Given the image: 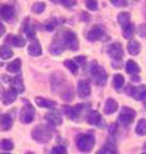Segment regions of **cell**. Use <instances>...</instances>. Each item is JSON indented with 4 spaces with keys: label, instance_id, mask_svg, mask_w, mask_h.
I'll list each match as a JSON object with an SVG mask.
<instances>
[{
    "label": "cell",
    "instance_id": "cell-4",
    "mask_svg": "<svg viewBox=\"0 0 146 154\" xmlns=\"http://www.w3.org/2000/svg\"><path fill=\"white\" fill-rule=\"evenodd\" d=\"M76 144H77V148H78L81 152L89 153V152H91V149L95 145V139L92 135L81 134L76 137Z\"/></svg>",
    "mask_w": 146,
    "mask_h": 154
},
{
    "label": "cell",
    "instance_id": "cell-40",
    "mask_svg": "<svg viewBox=\"0 0 146 154\" xmlns=\"http://www.w3.org/2000/svg\"><path fill=\"white\" fill-rule=\"evenodd\" d=\"M137 32H138V35H140L141 37H146V25H141V26L138 27Z\"/></svg>",
    "mask_w": 146,
    "mask_h": 154
},
{
    "label": "cell",
    "instance_id": "cell-32",
    "mask_svg": "<svg viewBox=\"0 0 146 154\" xmlns=\"http://www.w3.org/2000/svg\"><path fill=\"white\" fill-rule=\"evenodd\" d=\"M96 154H118V153H117V150L111 145H105L103 149H100Z\"/></svg>",
    "mask_w": 146,
    "mask_h": 154
},
{
    "label": "cell",
    "instance_id": "cell-48",
    "mask_svg": "<svg viewBox=\"0 0 146 154\" xmlns=\"http://www.w3.org/2000/svg\"><path fill=\"white\" fill-rule=\"evenodd\" d=\"M142 154H146V153H142Z\"/></svg>",
    "mask_w": 146,
    "mask_h": 154
},
{
    "label": "cell",
    "instance_id": "cell-42",
    "mask_svg": "<svg viewBox=\"0 0 146 154\" xmlns=\"http://www.w3.org/2000/svg\"><path fill=\"white\" fill-rule=\"evenodd\" d=\"M80 16H81V19H82V21H85V22H89V21H90V16H89V14H87L86 12H82Z\"/></svg>",
    "mask_w": 146,
    "mask_h": 154
},
{
    "label": "cell",
    "instance_id": "cell-43",
    "mask_svg": "<svg viewBox=\"0 0 146 154\" xmlns=\"http://www.w3.org/2000/svg\"><path fill=\"white\" fill-rule=\"evenodd\" d=\"M131 80H132V81H136V82H138V81H140V77L138 76H132V77H131Z\"/></svg>",
    "mask_w": 146,
    "mask_h": 154
},
{
    "label": "cell",
    "instance_id": "cell-47",
    "mask_svg": "<svg viewBox=\"0 0 146 154\" xmlns=\"http://www.w3.org/2000/svg\"><path fill=\"white\" fill-rule=\"evenodd\" d=\"M3 154H8V153H3Z\"/></svg>",
    "mask_w": 146,
    "mask_h": 154
},
{
    "label": "cell",
    "instance_id": "cell-35",
    "mask_svg": "<svg viewBox=\"0 0 146 154\" xmlns=\"http://www.w3.org/2000/svg\"><path fill=\"white\" fill-rule=\"evenodd\" d=\"M50 154H67V149L65 146H60V145H56L51 149Z\"/></svg>",
    "mask_w": 146,
    "mask_h": 154
},
{
    "label": "cell",
    "instance_id": "cell-7",
    "mask_svg": "<svg viewBox=\"0 0 146 154\" xmlns=\"http://www.w3.org/2000/svg\"><path fill=\"white\" fill-rule=\"evenodd\" d=\"M106 51H108V54L113 58L114 63H120V59H122V57H123V48H122V45L119 42H113V44H110L108 46V49H106Z\"/></svg>",
    "mask_w": 146,
    "mask_h": 154
},
{
    "label": "cell",
    "instance_id": "cell-17",
    "mask_svg": "<svg viewBox=\"0 0 146 154\" xmlns=\"http://www.w3.org/2000/svg\"><path fill=\"white\" fill-rule=\"evenodd\" d=\"M127 49H128V53H129L131 55H137L138 53H140V50H141V45H140V42L137 40L132 38V40L128 41Z\"/></svg>",
    "mask_w": 146,
    "mask_h": 154
},
{
    "label": "cell",
    "instance_id": "cell-1",
    "mask_svg": "<svg viewBox=\"0 0 146 154\" xmlns=\"http://www.w3.org/2000/svg\"><path fill=\"white\" fill-rule=\"evenodd\" d=\"M65 48L71 50L78 49V38H77L76 33L72 32L71 30H62L56 33L51 42L50 53L54 55H58L64 51Z\"/></svg>",
    "mask_w": 146,
    "mask_h": 154
},
{
    "label": "cell",
    "instance_id": "cell-20",
    "mask_svg": "<svg viewBox=\"0 0 146 154\" xmlns=\"http://www.w3.org/2000/svg\"><path fill=\"white\" fill-rule=\"evenodd\" d=\"M140 69H141V68H140L138 64L136 63L135 60H132V59L127 60V63H126V71H127L129 75H132V76L137 75L138 72H140Z\"/></svg>",
    "mask_w": 146,
    "mask_h": 154
},
{
    "label": "cell",
    "instance_id": "cell-44",
    "mask_svg": "<svg viewBox=\"0 0 146 154\" xmlns=\"http://www.w3.org/2000/svg\"><path fill=\"white\" fill-rule=\"evenodd\" d=\"M26 154H33V153H31V152H28V153H26Z\"/></svg>",
    "mask_w": 146,
    "mask_h": 154
},
{
    "label": "cell",
    "instance_id": "cell-11",
    "mask_svg": "<svg viewBox=\"0 0 146 154\" xmlns=\"http://www.w3.org/2000/svg\"><path fill=\"white\" fill-rule=\"evenodd\" d=\"M0 13H2V17L4 21L13 22L14 18H16V11H14L13 5H3L2 9H0Z\"/></svg>",
    "mask_w": 146,
    "mask_h": 154
},
{
    "label": "cell",
    "instance_id": "cell-33",
    "mask_svg": "<svg viewBox=\"0 0 146 154\" xmlns=\"http://www.w3.org/2000/svg\"><path fill=\"white\" fill-rule=\"evenodd\" d=\"M14 148V144L12 140H9V139H3L2 140V149L3 150H12Z\"/></svg>",
    "mask_w": 146,
    "mask_h": 154
},
{
    "label": "cell",
    "instance_id": "cell-30",
    "mask_svg": "<svg viewBox=\"0 0 146 154\" xmlns=\"http://www.w3.org/2000/svg\"><path fill=\"white\" fill-rule=\"evenodd\" d=\"M64 66L72 72V73H77V72H78V66H77V63H76L75 60L67 59V60L64 62Z\"/></svg>",
    "mask_w": 146,
    "mask_h": 154
},
{
    "label": "cell",
    "instance_id": "cell-27",
    "mask_svg": "<svg viewBox=\"0 0 146 154\" xmlns=\"http://www.w3.org/2000/svg\"><path fill=\"white\" fill-rule=\"evenodd\" d=\"M123 28V36L126 37V38H129L131 36L133 35V31H135V26L132 25V23H128V25H126V26H123L122 27Z\"/></svg>",
    "mask_w": 146,
    "mask_h": 154
},
{
    "label": "cell",
    "instance_id": "cell-45",
    "mask_svg": "<svg viewBox=\"0 0 146 154\" xmlns=\"http://www.w3.org/2000/svg\"><path fill=\"white\" fill-rule=\"evenodd\" d=\"M145 108H146V99H145Z\"/></svg>",
    "mask_w": 146,
    "mask_h": 154
},
{
    "label": "cell",
    "instance_id": "cell-39",
    "mask_svg": "<svg viewBox=\"0 0 146 154\" xmlns=\"http://www.w3.org/2000/svg\"><path fill=\"white\" fill-rule=\"evenodd\" d=\"M59 2L64 7H67V8H71V7H75L76 5V0H59Z\"/></svg>",
    "mask_w": 146,
    "mask_h": 154
},
{
    "label": "cell",
    "instance_id": "cell-21",
    "mask_svg": "<svg viewBox=\"0 0 146 154\" xmlns=\"http://www.w3.org/2000/svg\"><path fill=\"white\" fill-rule=\"evenodd\" d=\"M36 104L41 108H54L56 107V103L54 100H49L46 98H36Z\"/></svg>",
    "mask_w": 146,
    "mask_h": 154
},
{
    "label": "cell",
    "instance_id": "cell-24",
    "mask_svg": "<svg viewBox=\"0 0 146 154\" xmlns=\"http://www.w3.org/2000/svg\"><path fill=\"white\" fill-rule=\"evenodd\" d=\"M21 66H22L21 59H14L13 62H11V63L7 66V69H8V72H11V73H18V72L21 71Z\"/></svg>",
    "mask_w": 146,
    "mask_h": 154
},
{
    "label": "cell",
    "instance_id": "cell-13",
    "mask_svg": "<svg viewBox=\"0 0 146 154\" xmlns=\"http://www.w3.org/2000/svg\"><path fill=\"white\" fill-rule=\"evenodd\" d=\"M4 42L5 44H11L12 46H16V48H22L26 45V40L22 36H16V35H9L8 37H5Z\"/></svg>",
    "mask_w": 146,
    "mask_h": 154
},
{
    "label": "cell",
    "instance_id": "cell-22",
    "mask_svg": "<svg viewBox=\"0 0 146 154\" xmlns=\"http://www.w3.org/2000/svg\"><path fill=\"white\" fill-rule=\"evenodd\" d=\"M87 122H89L90 125H101V116L100 113H97L96 110H92V112L89 113V116H87Z\"/></svg>",
    "mask_w": 146,
    "mask_h": 154
},
{
    "label": "cell",
    "instance_id": "cell-5",
    "mask_svg": "<svg viewBox=\"0 0 146 154\" xmlns=\"http://www.w3.org/2000/svg\"><path fill=\"white\" fill-rule=\"evenodd\" d=\"M33 118H35V108H33L27 100H24V107L21 109L19 119H21L22 123L27 125V123H31L33 121Z\"/></svg>",
    "mask_w": 146,
    "mask_h": 154
},
{
    "label": "cell",
    "instance_id": "cell-8",
    "mask_svg": "<svg viewBox=\"0 0 146 154\" xmlns=\"http://www.w3.org/2000/svg\"><path fill=\"white\" fill-rule=\"evenodd\" d=\"M135 116H136V112L133 109H131L128 107H123V109H122V112L119 114V121L123 123V125H129V123H132L133 122V118H135Z\"/></svg>",
    "mask_w": 146,
    "mask_h": 154
},
{
    "label": "cell",
    "instance_id": "cell-12",
    "mask_svg": "<svg viewBox=\"0 0 146 154\" xmlns=\"http://www.w3.org/2000/svg\"><path fill=\"white\" fill-rule=\"evenodd\" d=\"M91 93V88H90V84L87 81L82 80L77 85V94H78L80 98H87Z\"/></svg>",
    "mask_w": 146,
    "mask_h": 154
},
{
    "label": "cell",
    "instance_id": "cell-14",
    "mask_svg": "<svg viewBox=\"0 0 146 154\" xmlns=\"http://www.w3.org/2000/svg\"><path fill=\"white\" fill-rule=\"evenodd\" d=\"M17 94H18V93H17V91L14 90L13 88L5 90V91L3 93V103L5 104V105L14 103V102H16V99H17Z\"/></svg>",
    "mask_w": 146,
    "mask_h": 154
},
{
    "label": "cell",
    "instance_id": "cell-37",
    "mask_svg": "<svg viewBox=\"0 0 146 154\" xmlns=\"http://www.w3.org/2000/svg\"><path fill=\"white\" fill-rule=\"evenodd\" d=\"M56 23H58V21H56L55 18L50 19V21H49V22H46V23H45V30H47V31L54 30V27L56 26Z\"/></svg>",
    "mask_w": 146,
    "mask_h": 154
},
{
    "label": "cell",
    "instance_id": "cell-3",
    "mask_svg": "<svg viewBox=\"0 0 146 154\" xmlns=\"http://www.w3.org/2000/svg\"><path fill=\"white\" fill-rule=\"evenodd\" d=\"M89 71H90V75H91L92 79H94L96 85H99V86L105 85L106 79H108V75H106V72H105V69L103 68V67H100L99 64H97V62H92V63L90 64Z\"/></svg>",
    "mask_w": 146,
    "mask_h": 154
},
{
    "label": "cell",
    "instance_id": "cell-9",
    "mask_svg": "<svg viewBox=\"0 0 146 154\" xmlns=\"http://www.w3.org/2000/svg\"><path fill=\"white\" fill-rule=\"evenodd\" d=\"M85 107H87V105H85V104H77L76 107H64V112L67 113V116L71 119H75V121H76V119H78L81 113L84 112Z\"/></svg>",
    "mask_w": 146,
    "mask_h": 154
},
{
    "label": "cell",
    "instance_id": "cell-26",
    "mask_svg": "<svg viewBox=\"0 0 146 154\" xmlns=\"http://www.w3.org/2000/svg\"><path fill=\"white\" fill-rule=\"evenodd\" d=\"M129 19H131V14L127 13V12H122V13L118 14V22L122 25V27L126 26V25H128Z\"/></svg>",
    "mask_w": 146,
    "mask_h": 154
},
{
    "label": "cell",
    "instance_id": "cell-6",
    "mask_svg": "<svg viewBox=\"0 0 146 154\" xmlns=\"http://www.w3.org/2000/svg\"><path fill=\"white\" fill-rule=\"evenodd\" d=\"M86 37L89 41H97V40H106V38H108V35H106V32L103 27L96 25L87 32Z\"/></svg>",
    "mask_w": 146,
    "mask_h": 154
},
{
    "label": "cell",
    "instance_id": "cell-38",
    "mask_svg": "<svg viewBox=\"0 0 146 154\" xmlns=\"http://www.w3.org/2000/svg\"><path fill=\"white\" fill-rule=\"evenodd\" d=\"M110 3L115 7H126L127 5V0H110Z\"/></svg>",
    "mask_w": 146,
    "mask_h": 154
},
{
    "label": "cell",
    "instance_id": "cell-2",
    "mask_svg": "<svg viewBox=\"0 0 146 154\" xmlns=\"http://www.w3.org/2000/svg\"><path fill=\"white\" fill-rule=\"evenodd\" d=\"M32 137L37 143H47L53 137V128L50 126H46V125H38L33 128Z\"/></svg>",
    "mask_w": 146,
    "mask_h": 154
},
{
    "label": "cell",
    "instance_id": "cell-10",
    "mask_svg": "<svg viewBox=\"0 0 146 154\" xmlns=\"http://www.w3.org/2000/svg\"><path fill=\"white\" fill-rule=\"evenodd\" d=\"M128 94L136 100H145L146 99V86L140 85L137 88H131L128 90Z\"/></svg>",
    "mask_w": 146,
    "mask_h": 154
},
{
    "label": "cell",
    "instance_id": "cell-15",
    "mask_svg": "<svg viewBox=\"0 0 146 154\" xmlns=\"http://www.w3.org/2000/svg\"><path fill=\"white\" fill-rule=\"evenodd\" d=\"M45 119L51 125V126H59L62 123V117L58 112H49L45 116Z\"/></svg>",
    "mask_w": 146,
    "mask_h": 154
},
{
    "label": "cell",
    "instance_id": "cell-34",
    "mask_svg": "<svg viewBox=\"0 0 146 154\" xmlns=\"http://www.w3.org/2000/svg\"><path fill=\"white\" fill-rule=\"evenodd\" d=\"M44 11H45V3H35L32 5V12H35L37 14L42 13Z\"/></svg>",
    "mask_w": 146,
    "mask_h": 154
},
{
    "label": "cell",
    "instance_id": "cell-19",
    "mask_svg": "<svg viewBox=\"0 0 146 154\" xmlns=\"http://www.w3.org/2000/svg\"><path fill=\"white\" fill-rule=\"evenodd\" d=\"M11 88H13L18 94L23 93L24 91V85H23V81H22L21 77L17 76V77H14L13 80H11Z\"/></svg>",
    "mask_w": 146,
    "mask_h": 154
},
{
    "label": "cell",
    "instance_id": "cell-25",
    "mask_svg": "<svg viewBox=\"0 0 146 154\" xmlns=\"http://www.w3.org/2000/svg\"><path fill=\"white\" fill-rule=\"evenodd\" d=\"M123 85H124V77L119 75V73H117L113 76V86H114V89L117 91H120V89L123 88Z\"/></svg>",
    "mask_w": 146,
    "mask_h": 154
},
{
    "label": "cell",
    "instance_id": "cell-46",
    "mask_svg": "<svg viewBox=\"0 0 146 154\" xmlns=\"http://www.w3.org/2000/svg\"><path fill=\"white\" fill-rule=\"evenodd\" d=\"M144 148H145V149H146V144H145V146H144Z\"/></svg>",
    "mask_w": 146,
    "mask_h": 154
},
{
    "label": "cell",
    "instance_id": "cell-23",
    "mask_svg": "<svg viewBox=\"0 0 146 154\" xmlns=\"http://www.w3.org/2000/svg\"><path fill=\"white\" fill-rule=\"evenodd\" d=\"M28 53H30L31 55H33V57L40 55L41 53H42V49H41L40 42H38L37 40H33V42H31L30 48H28Z\"/></svg>",
    "mask_w": 146,
    "mask_h": 154
},
{
    "label": "cell",
    "instance_id": "cell-31",
    "mask_svg": "<svg viewBox=\"0 0 146 154\" xmlns=\"http://www.w3.org/2000/svg\"><path fill=\"white\" fill-rule=\"evenodd\" d=\"M85 4L87 9H90L92 12H96L99 9V4H97V0H85Z\"/></svg>",
    "mask_w": 146,
    "mask_h": 154
},
{
    "label": "cell",
    "instance_id": "cell-28",
    "mask_svg": "<svg viewBox=\"0 0 146 154\" xmlns=\"http://www.w3.org/2000/svg\"><path fill=\"white\" fill-rule=\"evenodd\" d=\"M136 132L141 135V136L146 135V119H140L138 121L137 126H136Z\"/></svg>",
    "mask_w": 146,
    "mask_h": 154
},
{
    "label": "cell",
    "instance_id": "cell-41",
    "mask_svg": "<svg viewBox=\"0 0 146 154\" xmlns=\"http://www.w3.org/2000/svg\"><path fill=\"white\" fill-rule=\"evenodd\" d=\"M75 62H76V63H78V64H81V66H85L86 64V57H82V55L76 57Z\"/></svg>",
    "mask_w": 146,
    "mask_h": 154
},
{
    "label": "cell",
    "instance_id": "cell-18",
    "mask_svg": "<svg viewBox=\"0 0 146 154\" xmlns=\"http://www.w3.org/2000/svg\"><path fill=\"white\" fill-rule=\"evenodd\" d=\"M117 109H118V103L114 99H108L105 102V107H104L105 114H113L114 112H117Z\"/></svg>",
    "mask_w": 146,
    "mask_h": 154
},
{
    "label": "cell",
    "instance_id": "cell-36",
    "mask_svg": "<svg viewBox=\"0 0 146 154\" xmlns=\"http://www.w3.org/2000/svg\"><path fill=\"white\" fill-rule=\"evenodd\" d=\"M62 96H63V99L64 100H67V102L68 100H72L73 99V90L69 89V88H67V90L62 93Z\"/></svg>",
    "mask_w": 146,
    "mask_h": 154
},
{
    "label": "cell",
    "instance_id": "cell-16",
    "mask_svg": "<svg viewBox=\"0 0 146 154\" xmlns=\"http://www.w3.org/2000/svg\"><path fill=\"white\" fill-rule=\"evenodd\" d=\"M13 125V118L11 114H3L2 118H0V127H2L3 131H8L9 128L12 127Z\"/></svg>",
    "mask_w": 146,
    "mask_h": 154
},
{
    "label": "cell",
    "instance_id": "cell-29",
    "mask_svg": "<svg viewBox=\"0 0 146 154\" xmlns=\"http://www.w3.org/2000/svg\"><path fill=\"white\" fill-rule=\"evenodd\" d=\"M0 54H2V59H8V58H11L13 55V51L11 48H8L7 45H3L0 48Z\"/></svg>",
    "mask_w": 146,
    "mask_h": 154
}]
</instances>
